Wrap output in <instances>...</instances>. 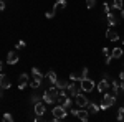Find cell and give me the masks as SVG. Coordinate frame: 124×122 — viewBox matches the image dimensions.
I'll list each match as a JSON object with an SVG mask.
<instances>
[{"label":"cell","instance_id":"1","mask_svg":"<svg viewBox=\"0 0 124 122\" xmlns=\"http://www.w3.org/2000/svg\"><path fill=\"white\" fill-rule=\"evenodd\" d=\"M43 102L45 104H55L58 102V87L55 86V87H50V89H46L45 93H43Z\"/></svg>","mask_w":124,"mask_h":122},{"label":"cell","instance_id":"2","mask_svg":"<svg viewBox=\"0 0 124 122\" xmlns=\"http://www.w3.org/2000/svg\"><path fill=\"white\" fill-rule=\"evenodd\" d=\"M31 74H33V81L30 83V86H31L33 89H37V87H40V84H41V81H43L45 74L40 71L38 68H31Z\"/></svg>","mask_w":124,"mask_h":122},{"label":"cell","instance_id":"3","mask_svg":"<svg viewBox=\"0 0 124 122\" xmlns=\"http://www.w3.org/2000/svg\"><path fill=\"white\" fill-rule=\"evenodd\" d=\"M51 114H53V121H63V119H66L68 111L61 104H58V106H55V107L51 109Z\"/></svg>","mask_w":124,"mask_h":122},{"label":"cell","instance_id":"4","mask_svg":"<svg viewBox=\"0 0 124 122\" xmlns=\"http://www.w3.org/2000/svg\"><path fill=\"white\" fill-rule=\"evenodd\" d=\"M116 104V96L114 94H104L101 101V109H109Z\"/></svg>","mask_w":124,"mask_h":122},{"label":"cell","instance_id":"5","mask_svg":"<svg viewBox=\"0 0 124 122\" xmlns=\"http://www.w3.org/2000/svg\"><path fill=\"white\" fill-rule=\"evenodd\" d=\"M79 87H81L83 93H91L94 89V81L89 79V78H85L83 81H79Z\"/></svg>","mask_w":124,"mask_h":122},{"label":"cell","instance_id":"6","mask_svg":"<svg viewBox=\"0 0 124 122\" xmlns=\"http://www.w3.org/2000/svg\"><path fill=\"white\" fill-rule=\"evenodd\" d=\"M108 87H111V79H109V76H108V74H104V76H103V79L98 83V93H106Z\"/></svg>","mask_w":124,"mask_h":122},{"label":"cell","instance_id":"7","mask_svg":"<svg viewBox=\"0 0 124 122\" xmlns=\"http://www.w3.org/2000/svg\"><path fill=\"white\" fill-rule=\"evenodd\" d=\"M85 78H88V68H83L81 71H78V73H71L70 74V79L71 81H75V83H79V81H83Z\"/></svg>","mask_w":124,"mask_h":122},{"label":"cell","instance_id":"8","mask_svg":"<svg viewBox=\"0 0 124 122\" xmlns=\"http://www.w3.org/2000/svg\"><path fill=\"white\" fill-rule=\"evenodd\" d=\"M75 101H76V104L79 106V107H85L86 109V106H88V97L85 96V93H78L76 96H75Z\"/></svg>","mask_w":124,"mask_h":122},{"label":"cell","instance_id":"9","mask_svg":"<svg viewBox=\"0 0 124 122\" xmlns=\"http://www.w3.org/2000/svg\"><path fill=\"white\" fill-rule=\"evenodd\" d=\"M28 84H30L28 74H27V73H22V74H20V78H18V89H25Z\"/></svg>","mask_w":124,"mask_h":122},{"label":"cell","instance_id":"10","mask_svg":"<svg viewBox=\"0 0 124 122\" xmlns=\"http://www.w3.org/2000/svg\"><path fill=\"white\" fill-rule=\"evenodd\" d=\"M33 109H35V114L37 115H45V112H46V107H45V102H37L33 104Z\"/></svg>","mask_w":124,"mask_h":122},{"label":"cell","instance_id":"11","mask_svg":"<svg viewBox=\"0 0 124 122\" xmlns=\"http://www.w3.org/2000/svg\"><path fill=\"white\" fill-rule=\"evenodd\" d=\"M18 53L17 51H8V55H7V63L8 65H17L18 63Z\"/></svg>","mask_w":124,"mask_h":122},{"label":"cell","instance_id":"12","mask_svg":"<svg viewBox=\"0 0 124 122\" xmlns=\"http://www.w3.org/2000/svg\"><path fill=\"white\" fill-rule=\"evenodd\" d=\"M66 93H68V96L70 97H75L78 93H79V89L76 87V84H75V81H71L70 84H68V87H66Z\"/></svg>","mask_w":124,"mask_h":122},{"label":"cell","instance_id":"13","mask_svg":"<svg viewBox=\"0 0 124 122\" xmlns=\"http://www.w3.org/2000/svg\"><path fill=\"white\" fill-rule=\"evenodd\" d=\"M0 87H2V89H10V87H12L10 79L5 74H2V73H0Z\"/></svg>","mask_w":124,"mask_h":122},{"label":"cell","instance_id":"14","mask_svg":"<svg viewBox=\"0 0 124 122\" xmlns=\"http://www.w3.org/2000/svg\"><path fill=\"white\" fill-rule=\"evenodd\" d=\"M108 23H109V27H116V25L119 23V18L116 17L113 12H109V13H108Z\"/></svg>","mask_w":124,"mask_h":122},{"label":"cell","instance_id":"15","mask_svg":"<svg viewBox=\"0 0 124 122\" xmlns=\"http://www.w3.org/2000/svg\"><path fill=\"white\" fill-rule=\"evenodd\" d=\"M106 38L111 40V41H117V40H119V35H117V31L111 30V27H109V30L106 31Z\"/></svg>","mask_w":124,"mask_h":122},{"label":"cell","instance_id":"16","mask_svg":"<svg viewBox=\"0 0 124 122\" xmlns=\"http://www.w3.org/2000/svg\"><path fill=\"white\" fill-rule=\"evenodd\" d=\"M86 109H88L89 112H93V114H98L99 111H101V106H98L96 102H88V106H86Z\"/></svg>","mask_w":124,"mask_h":122},{"label":"cell","instance_id":"17","mask_svg":"<svg viewBox=\"0 0 124 122\" xmlns=\"http://www.w3.org/2000/svg\"><path fill=\"white\" fill-rule=\"evenodd\" d=\"M46 79L50 81V84H56L58 83V78H56V73L55 71H48V74H46Z\"/></svg>","mask_w":124,"mask_h":122},{"label":"cell","instance_id":"18","mask_svg":"<svg viewBox=\"0 0 124 122\" xmlns=\"http://www.w3.org/2000/svg\"><path fill=\"white\" fill-rule=\"evenodd\" d=\"M111 91H113V94H114L116 97H117V94H119V91H121V87H119V81H111Z\"/></svg>","mask_w":124,"mask_h":122},{"label":"cell","instance_id":"19","mask_svg":"<svg viewBox=\"0 0 124 122\" xmlns=\"http://www.w3.org/2000/svg\"><path fill=\"white\" fill-rule=\"evenodd\" d=\"M76 117L79 119V121L86 122L88 119H89V114H88V111H76Z\"/></svg>","mask_w":124,"mask_h":122},{"label":"cell","instance_id":"20","mask_svg":"<svg viewBox=\"0 0 124 122\" xmlns=\"http://www.w3.org/2000/svg\"><path fill=\"white\" fill-rule=\"evenodd\" d=\"M111 56L113 58H116V59H117V58H123V48H114V50H113V51H111Z\"/></svg>","mask_w":124,"mask_h":122},{"label":"cell","instance_id":"21","mask_svg":"<svg viewBox=\"0 0 124 122\" xmlns=\"http://www.w3.org/2000/svg\"><path fill=\"white\" fill-rule=\"evenodd\" d=\"M60 104H61L66 111H70V109H71V97H70V96H68V97H65V99H63Z\"/></svg>","mask_w":124,"mask_h":122},{"label":"cell","instance_id":"22","mask_svg":"<svg viewBox=\"0 0 124 122\" xmlns=\"http://www.w3.org/2000/svg\"><path fill=\"white\" fill-rule=\"evenodd\" d=\"M114 10H123V0H113V5H111Z\"/></svg>","mask_w":124,"mask_h":122},{"label":"cell","instance_id":"23","mask_svg":"<svg viewBox=\"0 0 124 122\" xmlns=\"http://www.w3.org/2000/svg\"><path fill=\"white\" fill-rule=\"evenodd\" d=\"M56 10H58V5L55 3V7H53V10H50V12H46V13H45V17H46V18H53V17H55V13H56Z\"/></svg>","mask_w":124,"mask_h":122},{"label":"cell","instance_id":"24","mask_svg":"<svg viewBox=\"0 0 124 122\" xmlns=\"http://www.w3.org/2000/svg\"><path fill=\"white\" fill-rule=\"evenodd\" d=\"M68 84H70V83H66V81H61V79H60V81H58V83H56L55 86H56L58 89H66Z\"/></svg>","mask_w":124,"mask_h":122},{"label":"cell","instance_id":"25","mask_svg":"<svg viewBox=\"0 0 124 122\" xmlns=\"http://www.w3.org/2000/svg\"><path fill=\"white\" fill-rule=\"evenodd\" d=\"M117 121H124V107L117 109Z\"/></svg>","mask_w":124,"mask_h":122},{"label":"cell","instance_id":"26","mask_svg":"<svg viewBox=\"0 0 124 122\" xmlns=\"http://www.w3.org/2000/svg\"><path fill=\"white\" fill-rule=\"evenodd\" d=\"M2 119H3L5 122H12V121H13V115H12L10 112H5V114H3V117H2Z\"/></svg>","mask_w":124,"mask_h":122},{"label":"cell","instance_id":"27","mask_svg":"<svg viewBox=\"0 0 124 122\" xmlns=\"http://www.w3.org/2000/svg\"><path fill=\"white\" fill-rule=\"evenodd\" d=\"M41 99H43V97H40L38 94H33V96H31V104H37V102H40Z\"/></svg>","mask_w":124,"mask_h":122},{"label":"cell","instance_id":"28","mask_svg":"<svg viewBox=\"0 0 124 122\" xmlns=\"http://www.w3.org/2000/svg\"><path fill=\"white\" fill-rule=\"evenodd\" d=\"M56 5L60 8H65L66 7V0H56Z\"/></svg>","mask_w":124,"mask_h":122},{"label":"cell","instance_id":"29","mask_svg":"<svg viewBox=\"0 0 124 122\" xmlns=\"http://www.w3.org/2000/svg\"><path fill=\"white\" fill-rule=\"evenodd\" d=\"M94 3H96V0H86V7H88V8H93Z\"/></svg>","mask_w":124,"mask_h":122},{"label":"cell","instance_id":"30","mask_svg":"<svg viewBox=\"0 0 124 122\" xmlns=\"http://www.w3.org/2000/svg\"><path fill=\"white\" fill-rule=\"evenodd\" d=\"M103 5H104V12H106V15H108V13H109V12H111V5H109V3H108V2H104V3H103Z\"/></svg>","mask_w":124,"mask_h":122},{"label":"cell","instance_id":"31","mask_svg":"<svg viewBox=\"0 0 124 122\" xmlns=\"http://www.w3.org/2000/svg\"><path fill=\"white\" fill-rule=\"evenodd\" d=\"M103 55H104V56H111V51H109L108 48H103Z\"/></svg>","mask_w":124,"mask_h":122},{"label":"cell","instance_id":"32","mask_svg":"<svg viewBox=\"0 0 124 122\" xmlns=\"http://www.w3.org/2000/svg\"><path fill=\"white\" fill-rule=\"evenodd\" d=\"M17 48H25V41H23V40H20L18 43H17Z\"/></svg>","mask_w":124,"mask_h":122},{"label":"cell","instance_id":"33","mask_svg":"<svg viewBox=\"0 0 124 122\" xmlns=\"http://www.w3.org/2000/svg\"><path fill=\"white\" fill-rule=\"evenodd\" d=\"M0 10H5V0H0Z\"/></svg>","mask_w":124,"mask_h":122},{"label":"cell","instance_id":"34","mask_svg":"<svg viewBox=\"0 0 124 122\" xmlns=\"http://www.w3.org/2000/svg\"><path fill=\"white\" fill-rule=\"evenodd\" d=\"M111 59H113V56H106V65H111Z\"/></svg>","mask_w":124,"mask_h":122},{"label":"cell","instance_id":"35","mask_svg":"<svg viewBox=\"0 0 124 122\" xmlns=\"http://www.w3.org/2000/svg\"><path fill=\"white\" fill-rule=\"evenodd\" d=\"M119 87H121V91L124 93V81H119Z\"/></svg>","mask_w":124,"mask_h":122},{"label":"cell","instance_id":"36","mask_svg":"<svg viewBox=\"0 0 124 122\" xmlns=\"http://www.w3.org/2000/svg\"><path fill=\"white\" fill-rule=\"evenodd\" d=\"M119 79H121V81H124V71H121V73H119Z\"/></svg>","mask_w":124,"mask_h":122},{"label":"cell","instance_id":"37","mask_svg":"<svg viewBox=\"0 0 124 122\" xmlns=\"http://www.w3.org/2000/svg\"><path fill=\"white\" fill-rule=\"evenodd\" d=\"M2 69H3V63L0 61V73H2Z\"/></svg>","mask_w":124,"mask_h":122},{"label":"cell","instance_id":"38","mask_svg":"<svg viewBox=\"0 0 124 122\" xmlns=\"http://www.w3.org/2000/svg\"><path fill=\"white\" fill-rule=\"evenodd\" d=\"M121 17H123V18H124V8L121 10Z\"/></svg>","mask_w":124,"mask_h":122},{"label":"cell","instance_id":"39","mask_svg":"<svg viewBox=\"0 0 124 122\" xmlns=\"http://www.w3.org/2000/svg\"><path fill=\"white\" fill-rule=\"evenodd\" d=\"M0 97H2V89H0Z\"/></svg>","mask_w":124,"mask_h":122}]
</instances>
